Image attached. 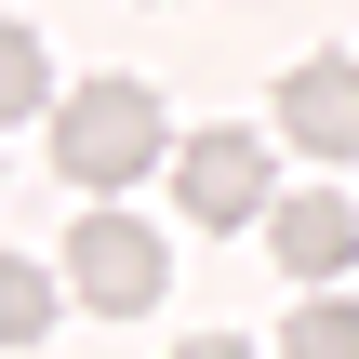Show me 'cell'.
<instances>
[{"mask_svg":"<svg viewBox=\"0 0 359 359\" xmlns=\"http://www.w3.org/2000/svg\"><path fill=\"white\" fill-rule=\"evenodd\" d=\"M40 147H53V173L93 187V200H120L133 173H173V120H160L147 80H80V93L40 120Z\"/></svg>","mask_w":359,"mask_h":359,"instance_id":"1","label":"cell"},{"mask_svg":"<svg viewBox=\"0 0 359 359\" xmlns=\"http://www.w3.org/2000/svg\"><path fill=\"white\" fill-rule=\"evenodd\" d=\"M160 280H173V253H160V226H133V213H80V240H67V293L93 306V320H147L160 306Z\"/></svg>","mask_w":359,"mask_h":359,"instance_id":"2","label":"cell"},{"mask_svg":"<svg viewBox=\"0 0 359 359\" xmlns=\"http://www.w3.org/2000/svg\"><path fill=\"white\" fill-rule=\"evenodd\" d=\"M173 200H187V226H266L280 213V173H266V133H187L173 147Z\"/></svg>","mask_w":359,"mask_h":359,"instance_id":"3","label":"cell"},{"mask_svg":"<svg viewBox=\"0 0 359 359\" xmlns=\"http://www.w3.org/2000/svg\"><path fill=\"white\" fill-rule=\"evenodd\" d=\"M280 133H293L306 160H359V67L346 53H306V67L280 80Z\"/></svg>","mask_w":359,"mask_h":359,"instance_id":"4","label":"cell"},{"mask_svg":"<svg viewBox=\"0 0 359 359\" xmlns=\"http://www.w3.org/2000/svg\"><path fill=\"white\" fill-rule=\"evenodd\" d=\"M266 253H280V266L320 293V280H346V266H359V213L333 200V187H293V200L266 213Z\"/></svg>","mask_w":359,"mask_h":359,"instance_id":"5","label":"cell"},{"mask_svg":"<svg viewBox=\"0 0 359 359\" xmlns=\"http://www.w3.org/2000/svg\"><path fill=\"white\" fill-rule=\"evenodd\" d=\"M280 359H359V293H333V280H320V293L280 320Z\"/></svg>","mask_w":359,"mask_h":359,"instance_id":"6","label":"cell"},{"mask_svg":"<svg viewBox=\"0 0 359 359\" xmlns=\"http://www.w3.org/2000/svg\"><path fill=\"white\" fill-rule=\"evenodd\" d=\"M67 93H53V53L27 40V27H0V120H53Z\"/></svg>","mask_w":359,"mask_h":359,"instance_id":"7","label":"cell"},{"mask_svg":"<svg viewBox=\"0 0 359 359\" xmlns=\"http://www.w3.org/2000/svg\"><path fill=\"white\" fill-rule=\"evenodd\" d=\"M53 333V280L40 266H0V346H40Z\"/></svg>","mask_w":359,"mask_h":359,"instance_id":"8","label":"cell"},{"mask_svg":"<svg viewBox=\"0 0 359 359\" xmlns=\"http://www.w3.org/2000/svg\"><path fill=\"white\" fill-rule=\"evenodd\" d=\"M173 359H253V346H240V333H187Z\"/></svg>","mask_w":359,"mask_h":359,"instance_id":"9","label":"cell"}]
</instances>
